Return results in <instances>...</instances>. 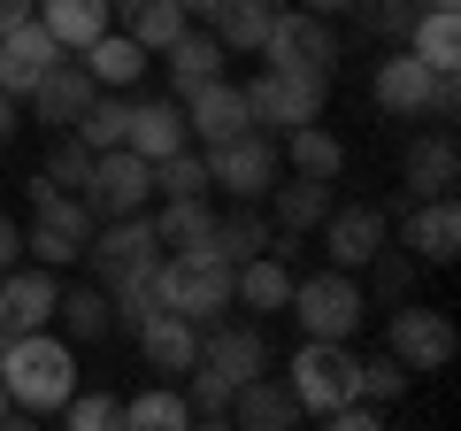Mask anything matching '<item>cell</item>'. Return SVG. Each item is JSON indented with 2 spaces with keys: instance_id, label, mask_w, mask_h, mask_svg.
Listing matches in <instances>:
<instances>
[{
  "instance_id": "51",
  "label": "cell",
  "mask_w": 461,
  "mask_h": 431,
  "mask_svg": "<svg viewBox=\"0 0 461 431\" xmlns=\"http://www.w3.org/2000/svg\"><path fill=\"white\" fill-rule=\"evenodd\" d=\"M131 8H139V0H115V16H131Z\"/></svg>"
},
{
  "instance_id": "3",
  "label": "cell",
  "mask_w": 461,
  "mask_h": 431,
  "mask_svg": "<svg viewBox=\"0 0 461 431\" xmlns=\"http://www.w3.org/2000/svg\"><path fill=\"white\" fill-rule=\"evenodd\" d=\"M369 93H377V108H384V116H454L461 78H454V69H430L423 54H415L408 39H400V47L377 62Z\"/></svg>"
},
{
  "instance_id": "52",
  "label": "cell",
  "mask_w": 461,
  "mask_h": 431,
  "mask_svg": "<svg viewBox=\"0 0 461 431\" xmlns=\"http://www.w3.org/2000/svg\"><path fill=\"white\" fill-rule=\"evenodd\" d=\"M0 424H8V385H0Z\"/></svg>"
},
{
  "instance_id": "17",
  "label": "cell",
  "mask_w": 461,
  "mask_h": 431,
  "mask_svg": "<svg viewBox=\"0 0 461 431\" xmlns=\"http://www.w3.org/2000/svg\"><path fill=\"white\" fill-rule=\"evenodd\" d=\"M54 32L39 16H23V23H8V32H0V93L8 100H32V85L47 78V62H54Z\"/></svg>"
},
{
  "instance_id": "27",
  "label": "cell",
  "mask_w": 461,
  "mask_h": 431,
  "mask_svg": "<svg viewBox=\"0 0 461 431\" xmlns=\"http://www.w3.org/2000/svg\"><path fill=\"white\" fill-rule=\"evenodd\" d=\"M154 239H162V254H215L208 239H215V208H208V193L200 200H162L154 208ZM223 262V254H215Z\"/></svg>"
},
{
  "instance_id": "44",
  "label": "cell",
  "mask_w": 461,
  "mask_h": 431,
  "mask_svg": "<svg viewBox=\"0 0 461 431\" xmlns=\"http://www.w3.org/2000/svg\"><path fill=\"white\" fill-rule=\"evenodd\" d=\"M323 424H330V431H384V424H393V408H377V400H362V393H346L339 408H323Z\"/></svg>"
},
{
  "instance_id": "26",
  "label": "cell",
  "mask_w": 461,
  "mask_h": 431,
  "mask_svg": "<svg viewBox=\"0 0 461 431\" xmlns=\"http://www.w3.org/2000/svg\"><path fill=\"white\" fill-rule=\"evenodd\" d=\"M162 62H169V100H193L208 78H223V47H215V32H193V23L162 47Z\"/></svg>"
},
{
  "instance_id": "11",
  "label": "cell",
  "mask_w": 461,
  "mask_h": 431,
  "mask_svg": "<svg viewBox=\"0 0 461 431\" xmlns=\"http://www.w3.org/2000/svg\"><path fill=\"white\" fill-rule=\"evenodd\" d=\"M330 100V78H300V69H262L247 78V108L262 132H293V124H315Z\"/></svg>"
},
{
  "instance_id": "6",
  "label": "cell",
  "mask_w": 461,
  "mask_h": 431,
  "mask_svg": "<svg viewBox=\"0 0 461 431\" xmlns=\"http://www.w3.org/2000/svg\"><path fill=\"white\" fill-rule=\"evenodd\" d=\"M262 54H269V69L330 78V69H339V32H330V16H315V8H277V16H269Z\"/></svg>"
},
{
  "instance_id": "53",
  "label": "cell",
  "mask_w": 461,
  "mask_h": 431,
  "mask_svg": "<svg viewBox=\"0 0 461 431\" xmlns=\"http://www.w3.org/2000/svg\"><path fill=\"white\" fill-rule=\"evenodd\" d=\"M269 8H285V0H269Z\"/></svg>"
},
{
  "instance_id": "45",
  "label": "cell",
  "mask_w": 461,
  "mask_h": 431,
  "mask_svg": "<svg viewBox=\"0 0 461 431\" xmlns=\"http://www.w3.org/2000/svg\"><path fill=\"white\" fill-rule=\"evenodd\" d=\"M354 8H369V23H377L384 39H408L415 16H423V0H354Z\"/></svg>"
},
{
  "instance_id": "29",
  "label": "cell",
  "mask_w": 461,
  "mask_h": 431,
  "mask_svg": "<svg viewBox=\"0 0 461 431\" xmlns=\"http://www.w3.org/2000/svg\"><path fill=\"white\" fill-rule=\"evenodd\" d=\"M54 316H62V339L69 347H85V339H108L115 332V308H108V285H62V300H54Z\"/></svg>"
},
{
  "instance_id": "43",
  "label": "cell",
  "mask_w": 461,
  "mask_h": 431,
  "mask_svg": "<svg viewBox=\"0 0 461 431\" xmlns=\"http://www.w3.org/2000/svg\"><path fill=\"white\" fill-rule=\"evenodd\" d=\"M54 416H62L69 431H115V424H123V400H115V393H85V385H77Z\"/></svg>"
},
{
  "instance_id": "41",
  "label": "cell",
  "mask_w": 461,
  "mask_h": 431,
  "mask_svg": "<svg viewBox=\"0 0 461 431\" xmlns=\"http://www.w3.org/2000/svg\"><path fill=\"white\" fill-rule=\"evenodd\" d=\"M185 408H193V424H230V378H215V370H185Z\"/></svg>"
},
{
  "instance_id": "22",
  "label": "cell",
  "mask_w": 461,
  "mask_h": 431,
  "mask_svg": "<svg viewBox=\"0 0 461 431\" xmlns=\"http://www.w3.org/2000/svg\"><path fill=\"white\" fill-rule=\"evenodd\" d=\"M400 185H408V200L454 193V185H461V147H454V132H423V139H415L408 162H400Z\"/></svg>"
},
{
  "instance_id": "25",
  "label": "cell",
  "mask_w": 461,
  "mask_h": 431,
  "mask_svg": "<svg viewBox=\"0 0 461 431\" xmlns=\"http://www.w3.org/2000/svg\"><path fill=\"white\" fill-rule=\"evenodd\" d=\"M230 424H247V431H285V424H300V400H293V385L285 378H247V385H230Z\"/></svg>"
},
{
  "instance_id": "30",
  "label": "cell",
  "mask_w": 461,
  "mask_h": 431,
  "mask_svg": "<svg viewBox=\"0 0 461 431\" xmlns=\"http://www.w3.org/2000/svg\"><path fill=\"white\" fill-rule=\"evenodd\" d=\"M215 254H223L230 270L247 262V254H262L269 247V216H262V200H230V208H215V239H208Z\"/></svg>"
},
{
  "instance_id": "1",
  "label": "cell",
  "mask_w": 461,
  "mask_h": 431,
  "mask_svg": "<svg viewBox=\"0 0 461 431\" xmlns=\"http://www.w3.org/2000/svg\"><path fill=\"white\" fill-rule=\"evenodd\" d=\"M0 385H8V416L16 424H39V416H54L69 393H77V347H69L62 332H8L0 339Z\"/></svg>"
},
{
  "instance_id": "42",
  "label": "cell",
  "mask_w": 461,
  "mask_h": 431,
  "mask_svg": "<svg viewBox=\"0 0 461 431\" xmlns=\"http://www.w3.org/2000/svg\"><path fill=\"white\" fill-rule=\"evenodd\" d=\"M369 270H377V300H384V308H400V300H415V270H423V262H415V254L408 247H377V254H369Z\"/></svg>"
},
{
  "instance_id": "16",
  "label": "cell",
  "mask_w": 461,
  "mask_h": 431,
  "mask_svg": "<svg viewBox=\"0 0 461 431\" xmlns=\"http://www.w3.org/2000/svg\"><path fill=\"white\" fill-rule=\"evenodd\" d=\"M185 132L200 139V147H215V139H239V132H262L247 108V85H230V78H208L193 100H185Z\"/></svg>"
},
{
  "instance_id": "40",
  "label": "cell",
  "mask_w": 461,
  "mask_h": 431,
  "mask_svg": "<svg viewBox=\"0 0 461 431\" xmlns=\"http://www.w3.org/2000/svg\"><path fill=\"white\" fill-rule=\"evenodd\" d=\"M39 178L62 185V193H85V178H93V147H85L77 132H62V139L47 147V162H39Z\"/></svg>"
},
{
  "instance_id": "47",
  "label": "cell",
  "mask_w": 461,
  "mask_h": 431,
  "mask_svg": "<svg viewBox=\"0 0 461 431\" xmlns=\"http://www.w3.org/2000/svg\"><path fill=\"white\" fill-rule=\"evenodd\" d=\"M32 8H39V0H0V32H8V23H23Z\"/></svg>"
},
{
  "instance_id": "39",
  "label": "cell",
  "mask_w": 461,
  "mask_h": 431,
  "mask_svg": "<svg viewBox=\"0 0 461 431\" xmlns=\"http://www.w3.org/2000/svg\"><path fill=\"white\" fill-rule=\"evenodd\" d=\"M408 385H415V370L400 362V354H369V362L354 370V393H362V400H377V408H393V400L408 393Z\"/></svg>"
},
{
  "instance_id": "23",
  "label": "cell",
  "mask_w": 461,
  "mask_h": 431,
  "mask_svg": "<svg viewBox=\"0 0 461 431\" xmlns=\"http://www.w3.org/2000/svg\"><path fill=\"white\" fill-rule=\"evenodd\" d=\"M123 147H131V154H147V162H162V154L193 147V132H185V100H131Z\"/></svg>"
},
{
  "instance_id": "12",
  "label": "cell",
  "mask_w": 461,
  "mask_h": 431,
  "mask_svg": "<svg viewBox=\"0 0 461 431\" xmlns=\"http://www.w3.org/2000/svg\"><path fill=\"white\" fill-rule=\"evenodd\" d=\"M85 200H93V216L108 224V216H139L154 200V162L131 147H100L93 154V178H85Z\"/></svg>"
},
{
  "instance_id": "15",
  "label": "cell",
  "mask_w": 461,
  "mask_h": 431,
  "mask_svg": "<svg viewBox=\"0 0 461 431\" xmlns=\"http://www.w3.org/2000/svg\"><path fill=\"white\" fill-rule=\"evenodd\" d=\"M323 232V254H330V270H369V254L393 239V216L384 208H369V200H354V208H339L330 200V216L315 224Z\"/></svg>"
},
{
  "instance_id": "35",
  "label": "cell",
  "mask_w": 461,
  "mask_h": 431,
  "mask_svg": "<svg viewBox=\"0 0 461 431\" xmlns=\"http://www.w3.org/2000/svg\"><path fill=\"white\" fill-rule=\"evenodd\" d=\"M123 424H131V431H185L193 408H185V393L162 378V385H147L139 400H123Z\"/></svg>"
},
{
  "instance_id": "36",
  "label": "cell",
  "mask_w": 461,
  "mask_h": 431,
  "mask_svg": "<svg viewBox=\"0 0 461 431\" xmlns=\"http://www.w3.org/2000/svg\"><path fill=\"white\" fill-rule=\"evenodd\" d=\"M123 124H131V100H123V93H93V108H85L69 132L100 154V147H123Z\"/></svg>"
},
{
  "instance_id": "33",
  "label": "cell",
  "mask_w": 461,
  "mask_h": 431,
  "mask_svg": "<svg viewBox=\"0 0 461 431\" xmlns=\"http://www.w3.org/2000/svg\"><path fill=\"white\" fill-rule=\"evenodd\" d=\"M277 139H285V154H293V170H300V178H339L346 147L323 132V116H315V124H293V132H277Z\"/></svg>"
},
{
  "instance_id": "31",
  "label": "cell",
  "mask_w": 461,
  "mask_h": 431,
  "mask_svg": "<svg viewBox=\"0 0 461 431\" xmlns=\"http://www.w3.org/2000/svg\"><path fill=\"white\" fill-rule=\"evenodd\" d=\"M32 16L54 32V47H62V54H77L85 39H100V32H108V16H115V8H108V0H39Z\"/></svg>"
},
{
  "instance_id": "20",
  "label": "cell",
  "mask_w": 461,
  "mask_h": 431,
  "mask_svg": "<svg viewBox=\"0 0 461 431\" xmlns=\"http://www.w3.org/2000/svg\"><path fill=\"white\" fill-rule=\"evenodd\" d=\"M93 93H100V85L85 78V62H62V54H54L47 78L32 85V108H39V124H47V132H69V124L93 108Z\"/></svg>"
},
{
  "instance_id": "34",
  "label": "cell",
  "mask_w": 461,
  "mask_h": 431,
  "mask_svg": "<svg viewBox=\"0 0 461 431\" xmlns=\"http://www.w3.org/2000/svg\"><path fill=\"white\" fill-rule=\"evenodd\" d=\"M408 47L423 54L430 69H461V16H454V8H423L415 32H408Z\"/></svg>"
},
{
  "instance_id": "4",
  "label": "cell",
  "mask_w": 461,
  "mask_h": 431,
  "mask_svg": "<svg viewBox=\"0 0 461 431\" xmlns=\"http://www.w3.org/2000/svg\"><path fill=\"white\" fill-rule=\"evenodd\" d=\"M293 324L308 339H354L369 316V293H362V270H315V278H293Z\"/></svg>"
},
{
  "instance_id": "9",
  "label": "cell",
  "mask_w": 461,
  "mask_h": 431,
  "mask_svg": "<svg viewBox=\"0 0 461 431\" xmlns=\"http://www.w3.org/2000/svg\"><path fill=\"white\" fill-rule=\"evenodd\" d=\"M384 354H400L415 378H430V370H446L461 354V332H454V316L423 308V300H400L393 324H384Z\"/></svg>"
},
{
  "instance_id": "37",
  "label": "cell",
  "mask_w": 461,
  "mask_h": 431,
  "mask_svg": "<svg viewBox=\"0 0 461 431\" xmlns=\"http://www.w3.org/2000/svg\"><path fill=\"white\" fill-rule=\"evenodd\" d=\"M185 23H193V16H185L177 0H139L131 16H123V32H131V39H139V47H147V54H162L169 39L185 32Z\"/></svg>"
},
{
  "instance_id": "49",
  "label": "cell",
  "mask_w": 461,
  "mask_h": 431,
  "mask_svg": "<svg viewBox=\"0 0 461 431\" xmlns=\"http://www.w3.org/2000/svg\"><path fill=\"white\" fill-rule=\"evenodd\" d=\"M300 8H315V16H346L354 0H300Z\"/></svg>"
},
{
  "instance_id": "48",
  "label": "cell",
  "mask_w": 461,
  "mask_h": 431,
  "mask_svg": "<svg viewBox=\"0 0 461 431\" xmlns=\"http://www.w3.org/2000/svg\"><path fill=\"white\" fill-rule=\"evenodd\" d=\"M8 139H16V100L0 93V147H8Z\"/></svg>"
},
{
  "instance_id": "21",
  "label": "cell",
  "mask_w": 461,
  "mask_h": 431,
  "mask_svg": "<svg viewBox=\"0 0 461 431\" xmlns=\"http://www.w3.org/2000/svg\"><path fill=\"white\" fill-rule=\"evenodd\" d=\"M77 62H85V78H93L100 93H131V85L147 78L154 54L139 47L131 32H100V39H85V47H77Z\"/></svg>"
},
{
  "instance_id": "5",
  "label": "cell",
  "mask_w": 461,
  "mask_h": 431,
  "mask_svg": "<svg viewBox=\"0 0 461 431\" xmlns=\"http://www.w3.org/2000/svg\"><path fill=\"white\" fill-rule=\"evenodd\" d=\"M208 193H230V200H262L269 185L285 178V147L277 132H239V139H215L208 154Z\"/></svg>"
},
{
  "instance_id": "38",
  "label": "cell",
  "mask_w": 461,
  "mask_h": 431,
  "mask_svg": "<svg viewBox=\"0 0 461 431\" xmlns=\"http://www.w3.org/2000/svg\"><path fill=\"white\" fill-rule=\"evenodd\" d=\"M154 193L162 200H200L208 193V162H200V147H177L154 162Z\"/></svg>"
},
{
  "instance_id": "50",
  "label": "cell",
  "mask_w": 461,
  "mask_h": 431,
  "mask_svg": "<svg viewBox=\"0 0 461 431\" xmlns=\"http://www.w3.org/2000/svg\"><path fill=\"white\" fill-rule=\"evenodd\" d=\"M185 16H215V8H223V0H177Z\"/></svg>"
},
{
  "instance_id": "28",
  "label": "cell",
  "mask_w": 461,
  "mask_h": 431,
  "mask_svg": "<svg viewBox=\"0 0 461 431\" xmlns=\"http://www.w3.org/2000/svg\"><path fill=\"white\" fill-rule=\"evenodd\" d=\"M269 224H277V232H315V224H323V216H330V178H300V170H293V185H269Z\"/></svg>"
},
{
  "instance_id": "13",
  "label": "cell",
  "mask_w": 461,
  "mask_h": 431,
  "mask_svg": "<svg viewBox=\"0 0 461 431\" xmlns=\"http://www.w3.org/2000/svg\"><path fill=\"white\" fill-rule=\"evenodd\" d=\"M400 247L415 254L423 270H446L461 254V208H454V193H438V200H400Z\"/></svg>"
},
{
  "instance_id": "19",
  "label": "cell",
  "mask_w": 461,
  "mask_h": 431,
  "mask_svg": "<svg viewBox=\"0 0 461 431\" xmlns=\"http://www.w3.org/2000/svg\"><path fill=\"white\" fill-rule=\"evenodd\" d=\"M200 370H215V378H230V385H247V378H262V370H269V347H262V332H254V324H223V316H215L208 332H200Z\"/></svg>"
},
{
  "instance_id": "24",
  "label": "cell",
  "mask_w": 461,
  "mask_h": 431,
  "mask_svg": "<svg viewBox=\"0 0 461 431\" xmlns=\"http://www.w3.org/2000/svg\"><path fill=\"white\" fill-rule=\"evenodd\" d=\"M230 300H239V308H254V316H277L285 300H293V262H285V254H247V262L230 270Z\"/></svg>"
},
{
  "instance_id": "8",
  "label": "cell",
  "mask_w": 461,
  "mask_h": 431,
  "mask_svg": "<svg viewBox=\"0 0 461 431\" xmlns=\"http://www.w3.org/2000/svg\"><path fill=\"white\" fill-rule=\"evenodd\" d=\"M354 370H362V354H354V339H308V347L293 354V400H300V416H323V408H339L346 393H354Z\"/></svg>"
},
{
  "instance_id": "46",
  "label": "cell",
  "mask_w": 461,
  "mask_h": 431,
  "mask_svg": "<svg viewBox=\"0 0 461 431\" xmlns=\"http://www.w3.org/2000/svg\"><path fill=\"white\" fill-rule=\"evenodd\" d=\"M16 262H23V224L0 216V270H16Z\"/></svg>"
},
{
  "instance_id": "7",
  "label": "cell",
  "mask_w": 461,
  "mask_h": 431,
  "mask_svg": "<svg viewBox=\"0 0 461 431\" xmlns=\"http://www.w3.org/2000/svg\"><path fill=\"white\" fill-rule=\"evenodd\" d=\"M162 308L193 316L208 332L215 316H230V262H215V254H162Z\"/></svg>"
},
{
  "instance_id": "32",
  "label": "cell",
  "mask_w": 461,
  "mask_h": 431,
  "mask_svg": "<svg viewBox=\"0 0 461 431\" xmlns=\"http://www.w3.org/2000/svg\"><path fill=\"white\" fill-rule=\"evenodd\" d=\"M269 16H277L269 0H223V8L208 16V23H215V47H223V54H262Z\"/></svg>"
},
{
  "instance_id": "14",
  "label": "cell",
  "mask_w": 461,
  "mask_h": 431,
  "mask_svg": "<svg viewBox=\"0 0 461 431\" xmlns=\"http://www.w3.org/2000/svg\"><path fill=\"white\" fill-rule=\"evenodd\" d=\"M54 300H62V270H47V262L0 270V339H8V332H47Z\"/></svg>"
},
{
  "instance_id": "18",
  "label": "cell",
  "mask_w": 461,
  "mask_h": 431,
  "mask_svg": "<svg viewBox=\"0 0 461 431\" xmlns=\"http://www.w3.org/2000/svg\"><path fill=\"white\" fill-rule=\"evenodd\" d=\"M131 339H139V354H147V370H154V378H169V385L200 362V324H193V316H177V308H154Z\"/></svg>"
},
{
  "instance_id": "2",
  "label": "cell",
  "mask_w": 461,
  "mask_h": 431,
  "mask_svg": "<svg viewBox=\"0 0 461 431\" xmlns=\"http://www.w3.org/2000/svg\"><path fill=\"white\" fill-rule=\"evenodd\" d=\"M32 232H23V254L32 262H47V270H69V262H85V239L100 232V216H93V200L85 193H62V185H47L32 170Z\"/></svg>"
},
{
  "instance_id": "10",
  "label": "cell",
  "mask_w": 461,
  "mask_h": 431,
  "mask_svg": "<svg viewBox=\"0 0 461 431\" xmlns=\"http://www.w3.org/2000/svg\"><path fill=\"white\" fill-rule=\"evenodd\" d=\"M85 262H93L100 285H123V278H139V270H154V262H162L154 216H147V208H139V216H108V224L85 239Z\"/></svg>"
}]
</instances>
